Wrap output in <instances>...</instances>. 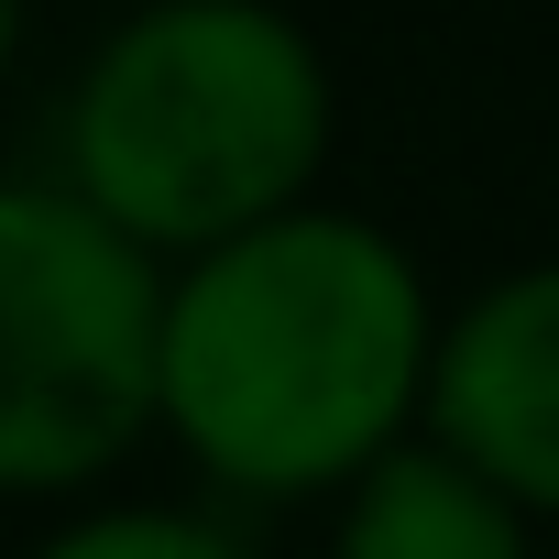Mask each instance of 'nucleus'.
Instances as JSON below:
<instances>
[{
    "mask_svg": "<svg viewBox=\"0 0 559 559\" xmlns=\"http://www.w3.org/2000/svg\"><path fill=\"white\" fill-rule=\"evenodd\" d=\"M428 286L341 209H286L165 286V428L241 493L362 483L428 406Z\"/></svg>",
    "mask_w": 559,
    "mask_h": 559,
    "instance_id": "obj_1",
    "label": "nucleus"
},
{
    "mask_svg": "<svg viewBox=\"0 0 559 559\" xmlns=\"http://www.w3.org/2000/svg\"><path fill=\"white\" fill-rule=\"evenodd\" d=\"M330 154V67L274 0H154L67 110V187L143 252H219L308 209Z\"/></svg>",
    "mask_w": 559,
    "mask_h": 559,
    "instance_id": "obj_2",
    "label": "nucleus"
},
{
    "mask_svg": "<svg viewBox=\"0 0 559 559\" xmlns=\"http://www.w3.org/2000/svg\"><path fill=\"white\" fill-rule=\"evenodd\" d=\"M165 417L154 252L78 187H0V493L99 483Z\"/></svg>",
    "mask_w": 559,
    "mask_h": 559,
    "instance_id": "obj_3",
    "label": "nucleus"
},
{
    "mask_svg": "<svg viewBox=\"0 0 559 559\" xmlns=\"http://www.w3.org/2000/svg\"><path fill=\"white\" fill-rule=\"evenodd\" d=\"M428 417L439 450L472 461L504 504L559 515V263L504 274L439 330L428 362Z\"/></svg>",
    "mask_w": 559,
    "mask_h": 559,
    "instance_id": "obj_4",
    "label": "nucleus"
},
{
    "mask_svg": "<svg viewBox=\"0 0 559 559\" xmlns=\"http://www.w3.org/2000/svg\"><path fill=\"white\" fill-rule=\"evenodd\" d=\"M341 559H526V504H504L450 450H384L352 483Z\"/></svg>",
    "mask_w": 559,
    "mask_h": 559,
    "instance_id": "obj_5",
    "label": "nucleus"
},
{
    "mask_svg": "<svg viewBox=\"0 0 559 559\" xmlns=\"http://www.w3.org/2000/svg\"><path fill=\"white\" fill-rule=\"evenodd\" d=\"M45 559H241L209 515H176V504H110V515H78L67 537H45Z\"/></svg>",
    "mask_w": 559,
    "mask_h": 559,
    "instance_id": "obj_6",
    "label": "nucleus"
},
{
    "mask_svg": "<svg viewBox=\"0 0 559 559\" xmlns=\"http://www.w3.org/2000/svg\"><path fill=\"white\" fill-rule=\"evenodd\" d=\"M0 56H12V0H0Z\"/></svg>",
    "mask_w": 559,
    "mask_h": 559,
    "instance_id": "obj_7",
    "label": "nucleus"
}]
</instances>
